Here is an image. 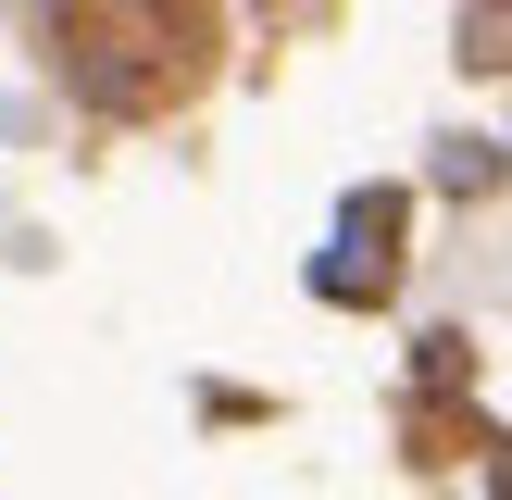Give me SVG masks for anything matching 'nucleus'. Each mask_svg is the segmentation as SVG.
Segmentation results:
<instances>
[{
  "label": "nucleus",
  "mask_w": 512,
  "mask_h": 500,
  "mask_svg": "<svg viewBox=\"0 0 512 500\" xmlns=\"http://www.w3.org/2000/svg\"><path fill=\"white\" fill-rule=\"evenodd\" d=\"M488 175H500L488 138H450V150H438V188H488Z\"/></svg>",
  "instance_id": "f03ea898"
},
{
  "label": "nucleus",
  "mask_w": 512,
  "mask_h": 500,
  "mask_svg": "<svg viewBox=\"0 0 512 500\" xmlns=\"http://www.w3.org/2000/svg\"><path fill=\"white\" fill-rule=\"evenodd\" d=\"M388 288H400V188H350L313 263V300H388Z\"/></svg>",
  "instance_id": "f257e3e1"
},
{
  "label": "nucleus",
  "mask_w": 512,
  "mask_h": 500,
  "mask_svg": "<svg viewBox=\"0 0 512 500\" xmlns=\"http://www.w3.org/2000/svg\"><path fill=\"white\" fill-rule=\"evenodd\" d=\"M488 488H500V500H512V438H500V463H488Z\"/></svg>",
  "instance_id": "7ed1b4c3"
}]
</instances>
